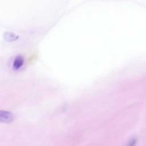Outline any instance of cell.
Instances as JSON below:
<instances>
[{"label":"cell","instance_id":"6da1fadb","mask_svg":"<svg viewBox=\"0 0 146 146\" xmlns=\"http://www.w3.org/2000/svg\"><path fill=\"white\" fill-rule=\"evenodd\" d=\"M23 63V59L22 58V57L19 56L16 57V58L15 59L13 63V65L15 68L18 69V68H19L22 66Z\"/></svg>","mask_w":146,"mask_h":146},{"label":"cell","instance_id":"7a4b0ae2","mask_svg":"<svg viewBox=\"0 0 146 146\" xmlns=\"http://www.w3.org/2000/svg\"><path fill=\"white\" fill-rule=\"evenodd\" d=\"M13 117L10 114H5L4 115L3 114H1V120L2 121L4 122H10L12 120Z\"/></svg>","mask_w":146,"mask_h":146},{"label":"cell","instance_id":"3957f363","mask_svg":"<svg viewBox=\"0 0 146 146\" xmlns=\"http://www.w3.org/2000/svg\"><path fill=\"white\" fill-rule=\"evenodd\" d=\"M135 143H136V140H131L129 143L128 144L127 146H134L135 145Z\"/></svg>","mask_w":146,"mask_h":146}]
</instances>
